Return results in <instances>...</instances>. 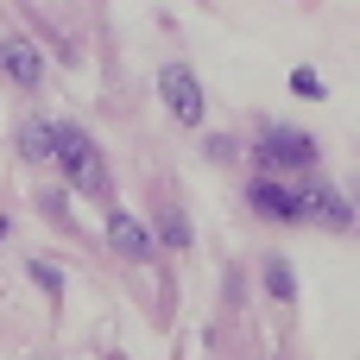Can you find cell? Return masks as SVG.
Wrapping results in <instances>:
<instances>
[{
    "label": "cell",
    "instance_id": "cell-1",
    "mask_svg": "<svg viewBox=\"0 0 360 360\" xmlns=\"http://www.w3.org/2000/svg\"><path fill=\"white\" fill-rule=\"evenodd\" d=\"M51 165L82 190V196H108V165H101V146L76 127V120H57V152H51Z\"/></svg>",
    "mask_w": 360,
    "mask_h": 360
},
{
    "label": "cell",
    "instance_id": "cell-2",
    "mask_svg": "<svg viewBox=\"0 0 360 360\" xmlns=\"http://www.w3.org/2000/svg\"><path fill=\"white\" fill-rule=\"evenodd\" d=\"M253 158H259L266 171H310V165H316V139L297 133V127H266Z\"/></svg>",
    "mask_w": 360,
    "mask_h": 360
},
{
    "label": "cell",
    "instance_id": "cell-3",
    "mask_svg": "<svg viewBox=\"0 0 360 360\" xmlns=\"http://www.w3.org/2000/svg\"><path fill=\"white\" fill-rule=\"evenodd\" d=\"M158 95H165L171 120H184V127H196V120H202V82H196L184 63H165V70H158Z\"/></svg>",
    "mask_w": 360,
    "mask_h": 360
},
{
    "label": "cell",
    "instance_id": "cell-4",
    "mask_svg": "<svg viewBox=\"0 0 360 360\" xmlns=\"http://www.w3.org/2000/svg\"><path fill=\"white\" fill-rule=\"evenodd\" d=\"M108 247H114L120 259H133V266H146V259L158 253V240L146 234V221L127 215V209H108Z\"/></svg>",
    "mask_w": 360,
    "mask_h": 360
},
{
    "label": "cell",
    "instance_id": "cell-5",
    "mask_svg": "<svg viewBox=\"0 0 360 360\" xmlns=\"http://www.w3.org/2000/svg\"><path fill=\"white\" fill-rule=\"evenodd\" d=\"M247 202H253L266 221H297V215H304V196H297V190H285L278 177H259V184L247 190Z\"/></svg>",
    "mask_w": 360,
    "mask_h": 360
},
{
    "label": "cell",
    "instance_id": "cell-6",
    "mask_svg": "<svg viewBox=\"0 0 360 360\" xmlns=\"http://www.w3.org/2000/svg\"><path fill=\"white\" fill-rule=\"evenodd\" d=\"M0 70H6L19 89H38V82H44V57H38V44H25V38H6V44H0Z\"/></svg>",
    "mask_w": 360,
    "mask_h": 360
},
{
    "label": "cell",
    "instance_id": "cell-7",
    "mask_svg": "<svg viewBox=\"0 0 360 360\" xmlns=\"http://www.w3.org/2000/svg\"><path fill=\"white\" fill-rule=\"evenodd\" d=\"M304 215H316V221H329V228H354V209L329 190V184H316V190H304Z\"/></svg>",
    "mask_w": 360,
    "mask_h": 360
},
{
    "label": "cell",
    "instance_id": "cell-8",
    "mask_svg": "<svg viewBox=\"0 0 360 360\" xmlns=\"http://www.w3.org/2000/svg\"><path fill=\"white\" fill-rule=\"evenodd\" d=\"M259 278H266V291H272L278 304H297V272H291V259H285V253H266Z\"/></svg>",
    "mask_w": 360,
    "mask_h": 360
},
{
    "label": "cell",
    "instance_id": "cell-9",
    "mask_svg": "<svg viewBox=\"0 0 360 360\" xmlns=\"http://www.w3.org/2000/svg\"><path fill=\"white\" fill-rule=\"evenodd\" d=\"M19 152H25L32 165H51V152H57V127H51V120H25V133H19Z\"/></svg>",
    "mask_w": 360,
    "mask_h": 360
},
{
    "label": "cell",
    "instance_id": "cell-10",
    "mask_svg": "<svg viewBox=\"0 0 360 360\" xmlns=\"http://www.w3.org/2000/svg\"><path fill=\"white\" fill-rule=\"evenodd\" d=\"M291 89H297L304 101H323V76H316V70H291Z\"/></svg>",
    "mask_w": 360,
    "mask_h": 360
},
{
    "label": "cell",
    "instance_id": "cell-11",
    "mask_svg": "<svg viewBox=\"0 0 360 360\" xmlns=\"http://www.w3.org/2000/svg\"><path fill=\"white\" fill-rule=\"evenodd\" d=\"M158 234H165L171 247H184V240H190V221H184V215H165V221H158Z\"/></svg>",
    "mask_w": 360,
    "mask_h": 360
},
{
    "label": "cell",
    "instance_id": "cell-12",
    "mask_svg": "<svg viewBox=\"0 0 360 360\" xmlns=\"http://www.w3.org/2000/svg\"><path fill=\"white\" fill-rule=\"evenodd\" d=\"M32 278H38V285H44V291H51V297H63V278H57V272H51V266H44V259H32Z\"/></svg>",
    "mask_w": 360,
    "mask_h": 360
},
{
    "label": "cell",
    "instance_id": "cell-13",
    "mask_svg": "<svg viewBox=\"0 0 360 360\" xmlns=\"http://www.w3.org/2000/svg\"><path fill=\"white\" fill-rule=\"evenodd\" d=\"M0 234H6V221H0Z\"/></svg>",
    "mask_w": 360,
    "mask_h": 360
}]
</instances>
